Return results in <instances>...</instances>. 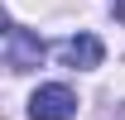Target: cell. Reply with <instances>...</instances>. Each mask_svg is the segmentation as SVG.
<instances>
[{"instance_id":"277c9868","label":"cell","mask_w":125,"mask_h":120,"mask_svg":"<svg viewBox=\"0 0 125 120\" xmlns=\"http://www.w3.org/2000/svg\"><path fill=\"white\" fill-rule=\"evenodd\" d=\"M115 15H120V19H125V0H115Z\"/></svg>"},{"instance_id":"7a4b0ae2","label":"cell","mask_w":125,"mask_h":120,"mask_svg":"<svg viewBox=\"0 0 125 120\" xmlns=\"http://www.w3.org/2000/svg\"><path fill=\"white\" fill-rule=\"evenodd\" d=\"M39 58H43V43H39L29 29L5 24V67H10V72H29V67H39Z\"/></svg>"},{"instance_id":"6da1fadb","label":"cell","mask_w":125,"mask_h":120,"mask_svg":"<svg viewBox=\"0 0 125 120\" xmlns=\"http://www.w3.org/2000/svg\"><path fill=\"white\" fill-rule=\"evenodd\" d=\"M72 115H77V96L67 87H58V82L39 87L29 96V120H72Z\"/></svg>"},{"instance_id":"3957f363","label":"cell","mask_w":125,"mask_h":120,"mask_svg":"<svg viewBox=\"0 0 125 120\" xmlns=\"http://www.w3.org/2000/svg\"><path fill=\"white\" fill-rule=\"evenodd\" d=\"M53 58L62 62V67H101V58H106V43L96 39V34H77V39H62L58 48H53Z\"/></svg>"}]
</instances>
